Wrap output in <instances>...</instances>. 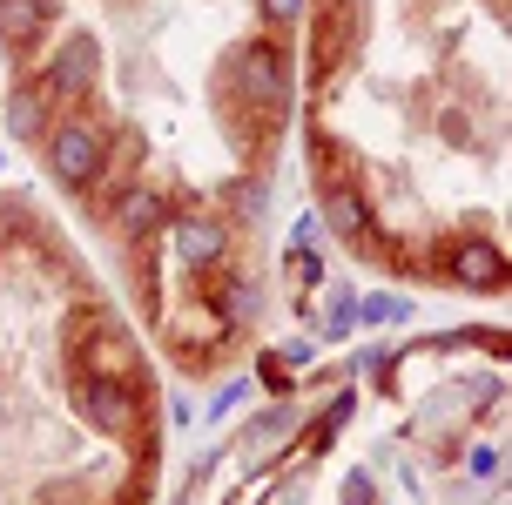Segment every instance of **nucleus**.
I'll list each match as a JSON object with an SVG mask.
<instances>
[{
	"instance_id": "f257e3e1",
	"label": "nucleus",
	"mask_w": 512,
	"mask_h": 505,
	"mask_svg": "<svg viewBox=\"0 0 512 505\" xmlns=\"http://www.w3.org/2000/svg\"><path fill=\"white\" fill-rule=\"evenodd\" d=\"M48 155H54V176L81 189V182H95V169H102V135H95L88 122H61Z\"/></svg>"
},
{
	"instance_id": "f03ea898",
	"label": "nucleus",
	"mask_w": 512,
	"mask_h": 505,
	"mask_svg": "<svg viewBox=\"0 0 512 505\" xmlns=\"http://www.w3.org/2000/svg\"><path fill=\"white\" fill-rule=\"evenodd\" d=\"M81 411H88L102 431H122L128 418H135V404H128V391L115 378H88V384H81Z\"/></svg>"
},
{
	"instance_id": "7ed1b4c3",
	"label": "nucleus",
	"mask_w": 512,
	"mask_h": 505,
	"mask_svg": "<svg viewBox=\"0 0 512 505\" xmlns=\"http://www.w3.org/2000/svg\"><path fill=\"white\" fill-rule=\"evenodd\" d=\"M88 75H95V41H68V48H61V61L48 68V81H41V95H68V88H88Z\"/></svg>"
},
{
	"instance_id": "20e7f679",
	"label": "nucleus",
	"mask_w": 512,
	"mask_h": 505,
	"mask_svg": "<svg viewBox=\"0 0 512 505\" xmlns=\"http://www.w3.org/2000/svg\"><path fill=\"white\" fill-rule=\"evenodd\" d=\"M452 277H459L465 290H492V283L506 277V256L492 250V243H465V250L452 256Z\"/></svg>"
},
{
	"instance_id": "39448f33",
	"label": "nucleus",
	"mask_w": 512,
	"mask_h": 505,
	"mask_svg": "<svg viewBox=\"0 0 512 505\" xmlns=\"http://www.w3.org/2000/svg\"><path fill=\"white\" fill-rule=\"evenodd\" d=\"M41 21H48V0H0V41L27 48L41 34Z\"/></svg>"
},
{
	"instance_id": "423d86ee",
	"label": "nucleus",
	"mask_w": 512,
	"mask_h": 505,
	"mask_svg": "<svg viewBox=\"0 0 512 505\" xmlns=\"http://www.w3.org/2000/svg\"><path fill=\"white\" fill-rule=\"evenodd\" d=\"M243 88H250V95H263V101L283 95V75H277V54H270V48H250V54H243Z\"/></svg>"
},
{
	"instance_id": "0eeeda50",
	"label": "nucleus",
	"mask_w": 512,
	"mask_h": 505,
	"mask_svg": "<svg viewBox=\"0 0 512 505\" xmlns=\"http://www.w3.org/2000/svg\"><path fill=\"white\" fill-rule=\"evenodd\" d=\"M182 256H189V263H216V256H223V229H209V223H182Z\"/></svg>"
},
{
	"instance_id": "6e6552de",
	"label": "nucleus",
	"mask_w": 512,
	"mask_h": 505,
	"mask_svg": "<svg viewBox=\"0 0 512 505\" xmlns=\"http://www.w3.org/2000/svg\"><path fill=\"white\" fill-rule=\"evenodd\" d=\"M155 223H162V202H155L149 189H135V196H122V229H128V236H149Z\"/></svg>"
},
{
	"instance_id": "1a4fd4ad",
	"label": "nucleus",
	"mask_w": 512,
	"mask_h": 505,
	"mask_svg": "<svg viewBox=\"0 0 512 505\" xmlns=\"http://www.w3.org/2000/svg\"><path fill=\"white\" fill-rule=\"evenodd\" d=\"M331 229H344V236H364V202L337 189V196H331Z\"/></svg>"
},
{
	"instance_id": "9d476101",
	"label": "nucleus",
	"mask_w": 512,
	"mask_h": 505,
	"mask_svg": "<svg viewBox=\"0 0 512 505\" xmlns=\"http://www.w3.org/2000/svg\"><path fill=\"white\" fill-rule=\"evenodd\" d=\"M14 128H21V135H34V128H41V95L14 101Z\"/></svg>"
},
{
	"instance_id": "9b49d317",
	"label": "nucleus",
	"mask_w": 512,
	"mask_h": 505,
	"mask_svg": "<svg viewBox=\"0 0 512 505\" xmlns=\"http://www.w3.org/2000/svg\"><path fill=\"white\" fill-rule=\"evenodd\" d=\"M297 7H304V0H263V14H270V21H290Z\"/></svg>"
},
{
	"instance_id": "f8f14e48",
	"label": "nucleus",
	"mask_w": 512,
	"mask_h": 505,
	"mask_svg": "<svg viewBox=\"0 0 512 505\" xmlns=\"http://www.w3.org/2000/svg\"><path fill=\"white\" fill-rule=\"evenodd\" d=\"M7 236H14V209L0 202V243H7Z\"/></svg>"
}]
</instances>
